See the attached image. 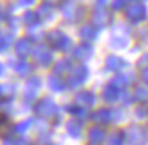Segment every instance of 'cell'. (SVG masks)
Segmentation results:
<instances>
[{"label": "cell", "instance_id": "6da1fadb", "mask_svg": "<svg viewBox=\"0 0 148 145\" xmlns=\"http://www.w3.org/2000/svg\"><path fill=\"white\" fill-rule=\"evenodd\" d=\"M124 19L131 24H142L148 19V8L145 3L132 0L131 3L126 5V8L123 10Z\"/></svg>", "mask_w": 148, "mask_h": 145}, {"label": "cell", "instance_id": "7a4b0ae2", "mask_svg": "<svg viewBox=\"0 0 148 145\" xmlns=\"http://www.w3.org/2000/svg\"><path fill=\"white\" fill-rule=\"evenodd\" d=\"M34 113H35L37 118H42V120L54 118L59 113V105L51 97H42L34 104Z\"/></svg>", "mask_w": 148, "mask_h": 145}, {"label": "cell", "instance_id": "3957f363", "mask_svg": "<svg viewBox=\"0 0 148 145\" xmlns=\"http://www.w3.org/2000/svg\"><path fill=\"white\" fill-rule=\"evenodd\" d=\"M46 43L56 51H67L72 46V40L65 32L59 29H51L48 34H45Z\"/></svg>", "mask_w": 148, "mask_h": 145}, {"label": "cell", "instance_id": "277c9868", "mask_svg": "<svg viewBox=\"0 0 148 145\" xmlns=\"http://www.w3.org/2000/svg\"><path fill=\"white\" fill-rule=\"evenodd\" d=\"M124 135L127 145H148V131L142 124H129L124 129Z\"/></svg>", "mask_w": 148, "mask_h": 145}, {"label": "cell", "instance_id": "5b68a950", "mask_svg": "<svg viewBox=\"0 0 148 145\" xmlns=\"http://www.w3.org/2000/svg\"><path fill=\"white\" fill-rule=\"evenodd\" d=\"M88 77H89V69L86 67L84 62H80V64L73 65L70 69V72L67 74V86L69 88L83 86L88 81Z\"/></svg>", "mask_w": 148, "mask_h": 145}, {"label": "cell", "instance_id": "8992f818", "mask_svg": "<svg viewBox=\"0 0 148 145\" xmlns=\"http://www.w3.org/2000/svg\"><path fill=\"white\" fill-rule=\"evenodd\" d=\"M30 56L34 58V62H35L37 65H40V67H49V65L53 64V53L46 45L34 46Z\"/></svg>", "mask_w": 148, "mask_h": 145}, {"label": "cell", "instance_id": "52a82bcc", "mask_svg": "<svg viewBox=\"0 0 148 145\" xmlns=\"http://www.w3.org/2000/svg\"><path fill=\"white\" fill-rule=\"evenodd\" d=\"M84 8L80 7V5L73 3V2H67V3H62V16L67 23H77V21L81 19L84 13Z\"/></svg>", "mask_w": 148, "mask_h": 145}, {"label": "cell", "instance_id": "ba28073f", "mask_svg": "<svg viewBox=\"0 0 148 145\" xmlns=\"http://www.w3.org/2000/svg\"><path fill=\"white\" fill-rule=\"evenodd\" d=\"M107 135H108V132H107L105 126L96 124V123H94L86 132V139H88V142H89L91 145H102V144H105Z\"/></svg>", "mask_w": 148, "mask_h": 145}, {"label": "cell", "instance_id": "9c48e42d", "mask_svg": "<svg viewBox=\"0 0 148 145\" xmlns=\"http://www.w3.org/2000/svg\"><path fill=\"white\" fill-rule=\"evenodd\" d=\"M92 54H94V48H92V45L88 43V42L78 43V45L73 46V49H72V59L80 61V62H84V61H88V59H91Z\"/></svg>", "mask_w": 148, "mask_h": 145}, {"label": "cell", "instance_id": "30bf717a", "mask_svg": "<svg viewBox=\"0 0 148 145\" xmlns=\"http://www.w3.org/2000/svg\"><path fill=\"white\" fill-rule=\"evenodd\" d=\"M89 120H92L96 124L100 126H108L113 123V110L108 107H102V109H97L91 113Z\"/></svg>", "mask_w": 148, "mask_h": 145}, {"label": "cell", "instance_id": "8fae6325", "mask_svg": "<svg viewBox=\"0 0 148 145\" xmlns=\"http://www.w3.org/2000/svg\"><path fill=\"white\" fill-rule=\"evenodd\" d=\"M91 23L94 26H97L99 29H103V27H108L112 24V14L107 11V8H99L96 7V10L91 14Z\"/></svg>", "mask_w": 148, "mask_h": 145}, {"label": "cell", "instance_id": "7c38bea8", "mask_svg": "<svg viewBox=\"0 0 148 145\" xmlns=\"http://www.w3.org/2000/svg\"><path fill=\"white\" fill-rule=\"evenodd\" d=\"M40 86H42V80L38 77H32L26 81L23 89V96L27 102H34V99L37 97V93H38Z\"/></svg>", "mask_w": 148, "mask_h": 145}, {"label": "cell", "instance_id": "4fadbf2b", "mask_svg": "<svg viewBox=\"0 0 148 145\" xmlns=\"http://www.w3.org/2000/svg\"><path fill=\"white\" fill-rule=\"evenodd\" d=\"M96 100H97L96 94H94L92 91H89V89L78 91V93L75 94V97H73L75 104H78V105H81V107H86V109H91V107L96 105Z\"/></svg>", "mask_w": 148, "mask_h": 145}, {"label": "cell", "instance_id": "5bb4252c", "mask_svg": "<svg viewBox=\"0 0 148 145\" xmlns=\"http://www.w3.org/2000/svg\"><path fill=\"white\" fill-rule=\"evenodd\" d=\"M103 65H105V69L108 72H123L126 69V65H127V62L118 54H108L105 58Z\"/></svg>", "mask_w": 148, "mask_h": 145}, {"label": "cell", "instance_id": "9a60e30c", "mask_svg": "<svg viewBox=\"0 0 148 145\" xmlns=\"http://www.w3.org/2000/svg\"><path fill=\"white\" fill-rule=\"evenodd\" d=\"M99 27L94 26L92 23H88L84 24V26H81L80 29V38L83 40V42H88V43H92L94 40H97V37H99Z\"/></svg>", "mask_w": 148, "mask_h": 145}, {"label": "cell", "instance_id": "2e32d148", "mask_svg": "<svg viewBox=\"0 0 148 145\" xmlns=\"http://www.w3.org/2000/svg\"><path fill=\"white\" fill-rule=\"evenodd\" d=\"M119 96H121V89L116 86H113L112 83H108L107 86H103L102 89V99L105 104H115L119 100Z\"/></svg>", "mask_w": 148, "mask_h": 145}, {"label": "cell", "instance_id": "e0dca14e", "mask_svg": "<svg viewBox=\"0 0 148 145\" xmlns=\"http://www.w3.org/2000/svg\"><path fill=\"white\" fill-rule=\"evenodd\" d=\"M65 131H67V134L70 135L72 139H80L81 135H83V121H80V120L77 118H70L67 123H65Z\"/></svg>", "mask_w": 148, "mask_h": 145}, {"label": "cell", "instance_id": "ac0fdd59", "mask_svg": "<svg viewBox=\"0 0 148 145\" xmlns=\"http://www.w3.org/2000/svg\"><path fill=\"white\" fill-rule=\"evenodd\" d=\"M65 110L70 113L72 118H77V120H80V121H86V120H89V116H91V113L88 112L86 107H81V105H78V104H75V102L70 104V105H67Z\"/></svg>", "mask_w": 148, "mask_h": 145}, {"label": "cell", "instance_id": "d6986e66", "mask_svg": "<svg viewBox=\"0 0 148 145\" xmlns=\"http://www.w3.org/2000/svg\"><path fill=\"white\" fill-rule=\"evenodd\" d=\"M34 49V43L30 38H19L14 43V51L16 54H19V58H26V56L32 54Z\"/></svg>", "mask_w": 148, "mask_h": 145}, {"label": "cell", "instance_id": "ffe728a7", "mask_svg": "<svg viewBox=\"0 0 148 145\" xmlns=\"http://www.w3.org/2000/svg\"><path fill=\"white\" fill-rule=\"evenodd\" d=\"M48 86H49V89L54 91V93H64V91L69 88L67 81L62 80L61 75H56V74H53V75L48 77Z\"/></svg>", "mask_w": 148, "mask_h": 145}, {"label": "cell", "instance_id": "44dd1931", "mask_svg": "<svg viewBox=\"0 0 148 145\" xmlns=\"http://www.w3.org/2000/svg\"><path fill=\"white\" fill-rule=\"evenodd\" d=\"M132 78H134V75H132V74H119V72H118V74L112 78L110 83H112L113 86L119 88V89H126V88L132 83Z\"/></svg>", "mask_w": 148, "mask_h": 145}, {"label": "cell", "instance_id": "7402d4cb", "mask_svg": "<svg viewBox=\"0 0 148 145\" xmlns=\"http://www.w3.org/2000/svg\"><path fill=\"white\" fill-rule=\"evenodd\" d=\"M108 43L113 49H124V48H127V45H129V37L123 35V34H113V35L110 37Z\"/></svg>", "mask_w": 148, "mask_h": 145}, {"label": "cell", "instance_id": "603a6c76", "mask_svg": "<svg viewBox=\"0 0 148 145\" xmlns=\"http://www.w3.org/2000/svg\"><path fill=\"white\" fill-rule=\"evenodd\" d=\"M132 97H134L135 102L145 104L148 100V85H135L134 91H132Z\"/></svg>", "mask_w": 148, "mask_h": 145}, {"label": "cell", "instance_id": "cb8c5ba5", "mask_svg": "<svg viewBox=\"0 0 148 145\" xmlns=\"http://www.w3.org/2000/svg\"><path fill=\"white\" fill-rule=\"evenodd\" d=\"M107 145H126V135L123 129H115L107 135Z\"/></svg>", "mask_w": 148, "mask_h": 145}, {"label": "cell", "instance_id": "d4e9b609", "mask_svg": "<svg viewBox=\"0 0 148 145\" xmlns=\"http://www.w3.org/2000/svg\"><path fill=\"white\" fill-rule=\"evenodd\" d=\"M32 126H34V118H26V120H23V121L16 123V124L13 126V132L16 135H23V134H26L27 131H30Z\"/></svg>", "mask_w": 148, "mask_h": 145}, {"label": "cell", "instance_id": "484cf974", "mask_svg": "<svg viewBox=\"0 0 148 145\" xmlns=\"http://www.w3.org/2000/svg\"><path fill=\"white\" fill-rule=\"evenodd\" d=\"M14 72H16L18 75H21V77H27V75H30V72H32V64H29V62L23 58L21 61H18L16 64H14Z\"/></svg>", "mask_w": 148, "mask_h": 145}, {"label": "cell", "instance_id": "4316f807", "mask_svg": "<svg viewBox=\"0 0 148 145\" xmlns=\"http://www.w3.org/2000/svg\"><path fill=\"white\" fill-rule=\"evenodd\" d=\"M73 67L72 65V61L70 59H61L59 62H56V67H54V74L56 75H64V74H69L70 69Z\"/></svg>", "mask_w": 148, "mask_h": 145}, {"label": "cell", "instance_id": "83f0119b", "mask_svg": "<svg viewBox=\"0 0 148 145\" xmlns=\"http://www.w3.org/2000/svg\"><path fill=\"white\" fill-rule=\"evenodd\" d=\"M23 23L26 24V26H35V24L40 23V18L37 13H34V11H26V13L23 14Z\"/></svg>", "mask_w": 148, "mask_h": 145}, {"label": "cell", "instance_id": "f1b7e54d", "mask_svg": "<svg viewBox=\"0 0 148 145\" xmlns=\"http://www.w3.org/2000/svg\"><path fill=\"white\" fill-rule=\"evenodd\" d=\"M37 14H38L40 19H51L53 16V7L48 3H43L40 5V8L37 10Z\"/></svg>", "mask_w": 148, "mask_h": 145}, {"label": "cell", "instance_id": "f546056e", "mask_svg": "<svg viewBox=\"0 0 148 145\" xmlns=\"http://www.w3.org/2000/svg\"><path fill=\"white\" fill-rule=\"evenodd\" d=\"M132 100H134L132 93H127L126 89H121V96H119V102H121V105L123 107H127V105H131Z\"/></svg>", "mask_w": 148, "mask_h": 145}, {"label": "cell", "instance_id": "4dcf8cb0", "mask_svg": "<svg viewBox=\"0 0 148 145\" xmlns=\"http://www.w3.org/2000/svg\"><path fill=\"white\" fill-rule=\"evenodd\" d=\"M11 40H13V35H0V51L7 49L8 46L11 45Z\"/></svg>", "mask_w": 148, "mask_h": 145}, {"label": "cell", "instance_id": "1f68e13d", "mask_svg": "<svg viewBox=\"0 0 148 145\" xmlns=\"http://www.w3.org/2000/svg\"><path fill=\"white\" fill-rule=\"evenodd\" d=\"M126 5H127V0H112L110 7H112V10H115V11H121V10L126 8Z\"/></svg>", "mask_w": 148, "mask_h": 145}, {"label": "cell", "instance_id": "d6a6232c", "mask_svg": "<svg viewBox=\"0 0 148 145\" xmlns=\"http://www.w3.org/2000/svg\"><path fill=\"white\" fill-rule=\"evenodd\" d=\"M134 115L137 116V118H140V120L142 118H148V116H147V109H145V107H142V105H137Z\"/></svg>", "mask_w": 148, "mask_h": 145}, {"label": "cell", "instance_id": "836d02e7", "mask_svg": "<svg viewBox=\"0 0 148 145\" xmlns=\"http://www.w3.org/2000/svg\"><path fill=\"white\" fill-rule=\"evenodd\" d=\"M137 67H140V69L148 67V53H145V54L140 56V59L137 61Z\"/></svg>", "mask_w": 148, "mask_h": 145}, {"label": "cell", "instance_id": "e575fe53", "mask_svg": "<svg viewBox=\"0 0 148 145\" xmlns=\"http://www.w3.org/2000/svg\"><path fill=\"white\" fill-rule=\"evenodd\" d=\"M7 124H8V118H7V115H3V113H0V134H2V132L5 131Z\"/></svg>", "mask_w": 148, "mask_h": 145}, {"label": "cell", "instance_id": "d590c367", "mask_svg": "<svg viewBox=\"0 0 148 145\" xmlns=\"http://www.w3.org/2000/svg\"><path fill=\"white\" fill-rule=\"evenodd\" d=\"M123 118H124V115L121 110H113V123H119Z\"/></svg>", "mask_w": 148, "mask_h": 145}, {"label": "cell", "instance_id": "8d00e7d4", "mask_svg": "<svg viewBox=\"0 0 148 145\" xmlns=\"http://www.w3.org/2000/svg\"><path fill=\"white\" fill-rule=\"evenodd\" d=\"M140 80L143 81L145 85H148V67L140 69Z\"/></svg>", "mask_w": 148, "mask_h": 145}, {"label": "cell", "instance_id": "74e56055", "mask_svg": "<svg viewBox=\"0 0 148 145\" xmlns=\"http://www.w3.org/2000/svg\"><path fill=\"white\" fill-rule=\"evenodd\" d=\"M14 145H30V144H29V140H27V139H24V137H18L16 140H14Z\"/></svg>", "mask_w": 148, "mask_h": 145}, {"label": "cell", "instance_id": "f35d334b", "mask_svg": "<svg viewBox=\"0 0 148 145\" xmlns=\"http://www.w3.org/2000/svg\"><path fill=\"white\" fill-rule=\"evenodd\" d=\"M94 2H96V7L99 8H105L107 3H108V0H94Z\"/></svg>", "mask_w": 148, "mask_h": 145}, {"label": "cell", "instance_id": "ab89813d", "mask_svg": "<svg viewBox=\"0 0 148 145\" xmlns=\"http://www.w3.org/2000/svg\"><path fill=\"white\" fill-rule=\"evenodd\" d=\"M45 3H48V5H51V7H56V5H59V3H62V0H43Z\"/></svg>", "mask_w": 148, "mask_h": 145}, {"label": "cell", "instance_id": "60d3db41", "mask_svg": "<svg viewBox=\"0 0 148 145\" xmlns=\"http://www.w3.org/2000/svg\"><path fill=\"white\" fill-rule=\"evenodd\" d=\"M35 0H19V5H23V7H29V5H32Z\"/></svg>", "mask_w": 148, "mask_h": 145}, {"label": "cell", "instance_id": "b9f144b4", "mask_svg": "<svg viewBox=\"0 0 148 145\" xmlns=\"http://www.w3.org/2000/svg\"><path fill=\"white\" fill-rule=\"evenodd\" d=\"M2 145H14V140H13V139H5Z\"/></svg>", "mask_w": 148, "mask_h": 145}, {"label": "cell", "instance_id": "7bdbcfd3", "mask_svg": "<svg viewBox=\"0 0 148 145\" xmlns=\"http://www.w3.org/2000/svg\"><path fill=\"white\" fill-rule=\"evenodd\" d=\"M37 145H54V144L49 142V140H45V142H40V144H37Z\"/></svg>", "mask_w": 148, "mask_h": 145}, {"label": "cell", "instance_id": "ee69618b", "mask_svg": "<svg viewBox=\"0 0 148 145\" xmlns=\"http://www.w3.org/2000/svg\"><path fill=\"white\" fill-rule=\"evenodd\" d=\"M3 72H5V67H3V64L0 62V75H3Z\"/></svg>", "mask_w": 148, "mask_h": 145}, {"label": "cell", "instance_id": "f6af8a7d", "mask_svg": "<svg viewBox=\"0 0 148 145\" xmlns=\"http://www.w3.org/2000/svg\"><path fill=\"white\" fill-rule=\"evenodd\" d=\"M145 109H147V116H148V105H145Z\"/></svg>", "mask_w": 148, "mask_h": 145}, {"label": "cell", "instance_id": "bcb514c9", "mask_svg": "<svg viewBox=\"0 0 148 145\" xmlns=\"http://www.w3.org/2000/svg\"><path fill=\"white\" fill-rule=\"evenodd\" d=\"M145 129H147V131H148V123H147V126H145Z\"/></svg>", "mask_w": 148, "mask_h": 145}, {"label": "cell", "instance_id": "7dc6e473", "mask_svg": "<svg viewBox=\"0 0 148 145\" xmlns=\"http://www.w3.org/2000/svg\"><path fill=\"white\" fill-rule=\"evenodd\" d=\"M88 145H91V144H88Z\"/></svg>", "mask_w": 148, "mask_h": 145}]
</instances>
